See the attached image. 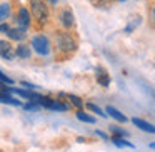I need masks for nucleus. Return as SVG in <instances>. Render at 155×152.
Segmentation results:
<instances>
[{"label": "nucleus", "mask_w": 155, "mask_h": 152, "mask_svg": "<svg viewBox=\"0 0 155 152\" xmlns=\"http://www.w3.org/2000/svg\"><path fill=\"white\" fill-rule=\"evenodd\" d=\"M55 47L62 52V54H70V52H75L77 49V42L67 32H57L55 34Z\"/></svg>", "instance_id": "obj_1"}, {"label": "nucleus", "mask_w": 155, "mask_h": 152, "mask_svg": "<svg viewBox=\"0 0 155 152\" xmlns=\"http://www.w3.org/2000/svg\"><path fill=\"white\" fill-rule=\"evenodd\" d=\"M30 12L34 19L40 24H45L48 19V7L45 5L44 0H30Z\"/></svg>", "instance_id": "obj_2"}, {"label": "nucleus", "mask_w": 155, "mask_h": 152, "mask_svg": "<svg viewBox=\"0 0 155 152\" xmlns=\"http://www.w3.org/2000/svg\"><path fill=\"white\" fill-rule=\"evenodd\" d=\"M32 47H34V50L37 52V54H40V55H48L50 54V42H48V39L44 37V35L34 37Z\"/></svg>", "instance_id": "obj_3"}, {"label": "nucleus", "mask_w": 155, "mask_h": 152, "mask_svg": "<svg viewBox=\"0 0 155 152\" xmlns=\"http://www.w3.org/2000/svg\"><path fill=\"white\" fill-rule=\"evenodd\" d=\"M0 57L5 59V60H14L15 49L8 40H0Z\"/></svg>", "instance_id": "obj_4"}, {"label": "nucleus", "mask_w": 155, "mask_h": 152, "mask_svg": "<svg viewBox=\"0 0 155 152\" xmlns=\"http://www.w3.org/2000/svg\"><path fill=\"white\" fill-rule=\"evenodd\" d=\"M17 22H18V27H22V29H27L28 25H30V14H28V10L25 7H22L20 10H18Z\"/></svg>", "instance_id": "obj_5"}, {"label": "nucleus", "mask_w": 155, "mask_h": 152, "mask_svg": "<svg viewBox=\"0 0 155 152\" xmlns=\"http://www.w3.org/2000/svg\"><path fill=\"white\" fill-rule=\"evenodd\" d=\"M7 35L12 39V40H18V42H22V40H25V39H27L25 29H22V27H18V29H8Z\"/></svg>", "instance_id": "obj_6"}, {"label": "nucleus", "mask_w": 155, "mask_h": 152, "mask_svg": "<svg viewBox=\"0 0 155 152\" xmlns=\"http://www.w3.org/2000/svg\"><path fill=\"white\" fill-rule=\"evenodd\" d=\"M97 82L102 87H108V84H110V77H108L107 70H104L102 67L97 69Z\"/></svg>", "instance_id": "obj_7"}, {"label": "nucleus", "mask_w": 155, "mask_h": 152, "mask_svg": "<svg viewBox=\"0 0 155 152\" xmlns=\"http://www.w3.org/2000/svg\"><path fill=\"white\" fill-rule=\"evenodd\" d=\"M132 122H134L135 125H137L138 129H142V130H145V132H150V134H155V127L152 124H148V122H145V120H142V119H132Z\"/></svg>", "instance_id": "obj_8"}, {"label": "nucleus", "mask_w": 155, "mask_h": 152, "mask_svg": "<svg viewBox=\"0 0 155 152\" xmlns=\"http://www.w3.org/2000/svg\"><path fill=\"white\" fill-rule=\"evenodd\" d=\"M60 22H62V25H64L65 29H68V27H72V25H74V15H72V12L68 10V8L62 12Z\"/></svg>", "instance_id": "obj_9"}, {"label": "nucleus", "mask_w": 155, "mask_h": 152, "mask_svg": "<svg viewBox=\"0 0 155 152\" xmlns=\"http://www.w3.org/2000/svg\"><path fill=\"white\" fill-rule=\"evenodd\" d=\"M15 55L20 59H28L30 57V47L25 44H20L18 47H15Z\"/></svg>", "instance_id": "obj_10"}, {"label": "nucleus", "mask_w": 155, "mask_h": 152, "mask_svg": "<svg viewBox=\"0 0 155 152\" xmlns=\"http://www.w3.org/2000/svg\"><path fill=\"white\" fill-rule=\"evenodd\" d=\"M107 114H110L112 117H114L115 120H118V122H127V117H125L124 114H120V112H118L115 107H112V105L107 107Z\"/></svg>", "instance_id": "obj_11"}, {"label": "nucleus", "mask_w": 155, "mask_h": 152, "mask_svg": "<svg viewBox=\"0 0 155 152\" xmlns=\"http://www.w3.org/2000/svg\"><path fill=\"white\" fill-rule=\"evenodd\" d=\"M0 102H4V104H10V105H22L20 100L10 97V95H8V92H0Z\"/></svg>", "instance_id": "obj_12"}, {"label": "nucleus", "mask_w": 155, "mask_h": 152, "mask_svg": "<svg viewBox=\"0 0 155 152\" xmlns=\"http://www.w3.org/2000/svg\"><path fill=\"white\" fill-rule=\"evenodd\" d=\"M110 140L114 142L115 145H118V147H130V149H134V144L128 142V140H124V137H120V135H114Z\"/></svg>", "instance_id": "obj_13"}, {"label": "nucleus", "mask_w": 155, "mask_h": 152, "mask_svg": "<svg viewBox=\"0 0 155 152\" xmlns=\"http://www.w3.org/2000/svg\"><path fill=\"white\" fill-rule=\"evenodd\" d=\"M8 17H10V5H8V4H2V5H0V24L5 22Z\"/></svg>", "instance_id": "obj_14"}, {"label": "nucleus", "mask_w": 155, "mask_h": 152, "mask_svg": "<svg viewBox=\"0 0 155 152\" xmlns=\"http://www.w3.org/2000/svg\"><path fill=\"white\" fill-rule=\"evenodd\" d=\"M77 119H78V120H82V122H87V124H95V119L92 117V115L82 112V110L77 112Z\"/></svg>", "instance_id": "obj_15"}, {"label": "nucleus", "mask_w": 155, "mask_h": 152, "mask_svg": "<svg viewBox=\"0 0 155 152\" xmlns=\"http://www.w3.org/2000/svg\"><path fill=\"white\" fill-rule=\"evenodd\" d=\"M65 97H67V99H70V100H72V104H74V105H77V107H82V105H84V102H82V99H80V97H77V95L67 94Z\"/></svg>", "instance_id": "obj_16"}, {"label": "nucleus", "mask_w": 155, "mask_h": 152, "mask_svg": "<svg viewBox=\"0 0 155 152\" xmlns=\"http://www.w3.org/2000/svg\"><path fill=\"white\" fill-rule=\"evenodd\" d=\"M87 109H88V110H92L94 114H98L100 117H107V114H104V112H102L97 105H94V104H87Z\"/></svg>", "instance_id": "obj_17"}, {"label": "nucleus", "mask_w": 155, "mask_h": 152, "mask_svg": "<svg viewBox=\"0 0 155 152\" xmlns=\"http://www.w3.org/2000/svg\"><path fill=\"white\" fill-rule=\"evenodd\" d=\"M90 2H92V5H95L97 8H105L108 4V0H90Z\"/></svg>", "instance_id": "obj_18"}, {"label": "nucleus", "mask_w": 155, "mask_h": 152, "mask_svg": "<svg viewBox=\"0 0 155 152\" xmlns=\"http://www.w3.org/2000/svg\"><path fill=\"white\" fill-rule=\"evenodd\" d=\"M138 24H140V17L134 19V22H130V24L127 25V29H125V32H127V34H128V32H132V30H134V29L138 25Z\"/></svg>", "instance_id": "obj_19"}, {"label": "nucleus", "mask_w": 155, "mask_h": 152, "mask_svg": "<svg viewBox=\"0 0 155 152\" xmlns=\"http://www.w3.org/2000/svg\"><path fill=\"white\" fill-rule=\"evenodd\" d=\"M110 130L112 132H114V134L115 135H120V137H127V132H125V130H122V129H118V127H115V125H112V127H110Z\"/></svg>", "instance_id": "obj_20"}, {"label": "nucleus", "mask_w": 155, "mask_h": 152, "mask_svg": "<svg viewBox=\"0 0 155 152\" xmlns=\"http://www.w3.org/2000/svg\"><path fill=\"white\" fill-rule=\"evenodd\" d=\"M0 80L4 82V84H14V80H12L10 77H7V75L4 74V72H0Z\"/></svg>", "instance_id": "obj_21"}, {"label": "nucleus", "mask_w": 155, "mask_h": 152, "mask_svg": "<svg viewBox=\"0 0 155 152\" xmlns=\"http://www.w3.org/2000/svg\"><path fill=\"white\" fill-rule=\"evenodd\" d=\"M8 29H10V27H8V25H5L4 22L0 24V32H5V34H7V32H8Z\"/></svg>", "instance_id": "obj_22"}, {"label": "nucleus", "mask_w": 155, "mask_h": 152, "mask_svg": "<svg viewBox=\"0 0 155 152\" xmlns=\"http://www.w3.org/2000/svg\"><path fill=\"white\" fill-rule=\"evenodd\" d=\"M97 135H98V137H102V139H105V140H108V135L105 134V132H102V130H97Z\"/></svg>", "instance_id": "obj_23"}, {"label": "nucleus", "mask_w": 155, "mask_h": 152, "mask_svg": "<svg viewBox=\"0 0 155 152\" xmlns=\"http://www.w3.org/2000/svg\"><path fill=\"white\" fill-rule=\"evenodd\" d=\"M22 85H24V87H27V89H30V90H34V89H35V85H32V84H28V82H22Z\"/></svg>", "instance_id": "obj_24"}, {"label": "nucleus", "mask_w": 155, "mask_h": 152, "mask_svg": "<svg viewBox=\"0 0 155 152\" xmlns=\"http://www.w3.org/2000/svg\"><path fill=\"white\" fill-rule=\"evenodd\" d=\"M152 22H155V8H152Z\"/></svg>", "instance_id": "obj_25"}, {"label": "nucleus", "mask_w": 155, "mask_h": 152, "mask_svg": "<svg viewBox=\"0 0 155 152\" xmlns=\"http://www.w3.org/2000/svg\"><path fill=\"white\" fill-rule=\"evenodd\" d=\"M48 2H50V4H55V2H57V0H48Z\"/></svg>", "instance_id": "obj_26"}, {"label": "nucleus", "mask_w": 155, "mask_h": 152, "mask_svg": "<svg viewBox=\"0 0 155 152\" xmlns=\"http://www.w3.org/2000/svg\"><path fill=\"white\" fill-rule=\"evenodd\" d=\"M150 147H152V149H155V144H150Z\"/></svg>", "instance_id": "obj_27"}, {"label": "nucleus", "mask_w": 155, "mask_h": 152, "mask_svg": "<svg viewBox=\"0 0 155 152\" xmlns=\"http://www.w3.org/2000/svg\"><path fill=\"white\" fill-rule=\"evenodd\" d=\"M118 2H125V0H118Z\"/></svg>", "instance_id": "obj_28"}]
</instances>
